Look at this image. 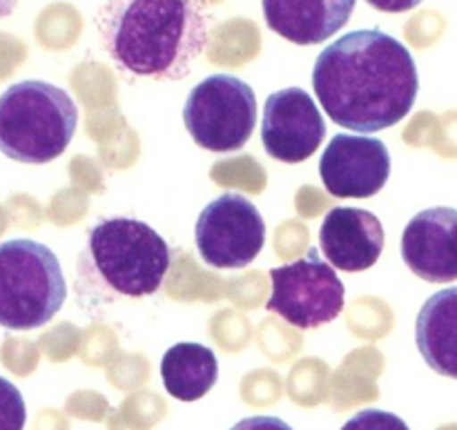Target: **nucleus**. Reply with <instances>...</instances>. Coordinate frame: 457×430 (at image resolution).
Masks as SVG:
<instances>
[{
  "label": "nucleus",
  "mask_w": 457,
  "mask_h": 430,
  "mask_svg": "<svg viewBox=\"0 0 457 430\" xmlns=\"http://www.w3.org/2000/svg\"><path fill=\"white\" fill-rule=\"evenodd\" d=\"M230 430H293L284 419L270 418V415H257V418H245L235 424Z\"/></svg>",
  "instance_id": "obj_18"
},
{
  "label": "nucleus",
  "mask_w": 457,
  "mask_h": 430,
  "mask_svg": "<svg viewBox=\"0 0 457 430\" xmlns=\"http://www.w3.org/2000/svg\"><path fill=\"white\" fill-rule=\"evenodd\" d=\"M79 107L65 89L21 80L0 94V152L27 165H45L70 147Z\"/></svg>",
  "instance_id": "obj_4"
},
{
  "label": "nucleus",
  "mask_w": 457,
  "mask_h": 430,
  "mask_svg": "<svg viewBox=\"0 0 457 430\" xmlns=\"http://www.w3.org/2000/svg\"><path fill=\"white\" fill-rule=\"evenodd\" d=\"M321 183L337 199H369L391 177V156L379 138L335 134L320 161Z\"/></svg>",
  "instance_id": "obj_10"
},
{
  "label": "nucleus",
  "mask_w": 457,
  "mask_h": 430,
  "mask_svg": "<svg viewBox=\"0 0 457 430\" xmlns=\"http://www.w3.org/2000/svg\"><path fill=\"white\" fill-rule=\"evenodd\" d=\"M342 430H411L406 422L397 415L386 413L379 409H369L357 413L355 418L348 419Z\"/></svg>",
  "instance_id": "obj_17"
},
{
  "label": "nucleus",
  "mask_w": 457,
  "mask_h": 430,
  "mask_svg": "<svg viewBox=\"0 0 457 430\" xmlns=\"http://www.w3.org/2000/svg\"><path fill=\"white\" fill-rule=\"evenodd\" d=\"M196 250L210 268L237 270L259 257L266 245V223L253 201L226 192L201 210L195 227Z\"/></svg>",
  "instance_id": "obj_8"
},
{
  "label": "nucleus",
  "mask_w": 457,
  "mask_h": 430,
  "mask_svg": "<svg viewBox=\"0 0 457 430\" xmlns=\"http://www.w3.org/2000/svg\"><path fill=\"white\" fill-rule=\"evenodd\" d=\"M357 0H262L266 25L295 45H317L346 27Z\"/></svg>",
  "instance_id": "obj_13"
},
{
  "label": "nucleus",
  "mask_w": 457,
  "mask_h": 430,
  "mask_svg": "<svg viewBox=\"0 0 457 430\" xmlns=\"http://www.w3.org/2000/svg\"><path fill=\"white\" fill-rule=\"evenodd\" d=\"M415 342L428 368L457 379V285L424 302L415 321Z\"/></svg>",
  "instance_id": "obj_14"
},
{
  "label": "nucleus",
  "mask_w": 457,
  "mask_h": 430,
  "mask_svg": "<svg viewBox=\"0 0 457 430\" xmlns=\"http://www.w3.org/2000/svg\"><path fill=\"white\" fill-rule=\"evenodd\" d=\"M18 3H21V0H0V18L12 16L13 9L18 7Z\"/></svg>",
  "instance_id": "obj_20"
},
{
  "label": "nucleus",
  "mask_w": 457,
  "mask_h": 430,
  "mask_svg": "<svg viewBox=\"0 0 457 430\" xmlns=\"http://www.w3.org/2000/svg\"><path fill=\"white\" fill-rule=\"evenodd\" d=\"M183 123L192 141L210 152H237L250 141L257 123V96L245 80L212 74L187 94Z\"/></svg>",
  "instance_id": "obj_6"
},
{
  "label": "nucleus",
  "mask_w": 457,
  "mask_h": 430,
  "mask_svg": "<svg viewBox=\"0 0 457 430\" xmlns=\"http://www.w3.org/2000/svg\"><path fill=\"white\" fill-rule=\"evenodd\" d=\"M27 422V406L22 393L9 379L0 377V430H22Z\"/></svg>",
  "instance_id": "obj_16"
},
{
  "label": "nucleus",
  "mask_w": 457,
  "mask_h": 430,
  "mask_svg": "<svg viewBox=\"0 0 457 430\" xmlns=\"http://www.w3.org/2000/svg\"><path fill=\"white\" fill-rule=\"evenodd\" d=\"M272 294L266 303L290 326L315 330L337 319L344 310L346 290L335 268L320 257L317 248L303 259L270 270Z\"/></svg>",
  "instance_id": "obj_7"
},
{
  "label": "nucleus",
  "mask_w": 457,
  "mask_h": 430,
  "mask_svg": "<svg viewBox=\"0 0 457 430\" xmlns=\"http://www.w3.org/2000/svg\"><path fill=\"white\" fill-rule=\"evenodd\" d=\"M312 87L339 128L382 132L406 119L420 92L409 49L382 29H357L321 49Z\"/></svg>",
  "instance_id": "obj_1"
},
{
  "label": "nucleus",
  "mask_w": 457,
  "mask_h": 430,
  "mask_svg": "<svg viewBox=\"0 0 457 430\" xmlns=\"http://www.w3.org/2000/svg\"><path fill=\"white\" fill-rule=\"evenodd\" d=\"M402 259L428 284L457 281V210L428 208L415 214L402 235Z\"/></svg>",
  "instance_id": "obj_11"
},
{
  "label": "nucleus",
  "mask_w": 457,
  "mask_h": 430,
  "mask_svg": "<svg viewBox=\"0 0 457 430\" xmlns=\"http://www.w3.org/2000/svg\"><path fill=\"white\" fill-rule=\"evenodd\" d=\"M172 250L147 223L132 217L103 219L89 227L76 261V297L98 315L120 299L154 297L168 277Z\"/></svg>",
  "instance_id": "obj_3"
},
{
  "label": "nucleus",
  "mask_w": 457,
  "mask_h": 430,
  "mask_svg": "<svg viewBox=\"0 0 457 430\" xmlns=\"http://www.w3.org/2000/svg\"><path fill=\"white\" fill-rule=\"evenodd\" d=\"M67 281L56 254L31 239L0 244V326L36 330L65 306Z\"/></svg>",
  "instance_id": "obj_5"
},
{
  "label": "nucleus",
  "mask_w": 457,
  "mask_h": 430,
  "mask_svg": "<svg viewBox=\"0 0 457 430\" xmlns=\"http://www.w3.org/2000/svg\"><path fill=\"white\" fill-rule=\"evenodd\" d=\"M324 138V116L306 89L286 87L266 98L262 143L268 156L281 163H302L315 154Z\"/></svg>",
  "instance_id": "obj_9"
},
{
  "label": "nucleus",
  "mask_w": 457,
  "mask_h": 430,
  "mask_svg": "<svg viewBox=\"0 0 457 430\" xmlns=\"http://www.w3.org/2000/svg\"><path fill=\"white\" fill-rule=\"evenodd\" d=\"M320 248L328 263L344 272H364L384 250L382 221L361 208H335L320 230Z\"/></svg>",
  "instance_id": "obj_12"
},
{
  "label": "nucleus",
  "mask_w": 457,
  "mask_h": 430,
  "mask_svg": "<svg viewBox=\"0 0 457 430\" xmlns=\"http://www.w3.org/2000/svg\"><path fill=\"white\" fill-rule=\"evenodd\" d=\"M366 3H369L370 7L378 9V12L404 13L418 7V4L424 3V0H366Z\"/></svg>",
  "instance_id": "obj_19"
},
{
  "label": "nucleus",
  "mask_w": 457,
  "mask_h": 430,
  "mask_svg": "<svg viewBox=\"0 0 457 430\" xmlns=\"http://www.w3.org/2000/svg\"><path fill=\"white\" fill-rule=\"evenodd\" d=\"M96 25L107 56L129 79H186L210 38L201 0H107Z\"/></svg>",
  "instance_id": "obj_2"
},
{
  "label": "nucleus",
  "mask_w": 457,
  "mask_h": 430,
  "mask_svg": "<svg viewBox=\"0 0 457 430\" xmlns=\"http://www.w3.org/2000/svg\"><path fill=\"white\" fill-rule=\"evenodd\" d=\"M161 379L179 401H196L208 395L219 379L217 355L195 342L174 343L161 360Z\"/></svg>",
  "instance_id": "obj_15"
}]
</instances>
